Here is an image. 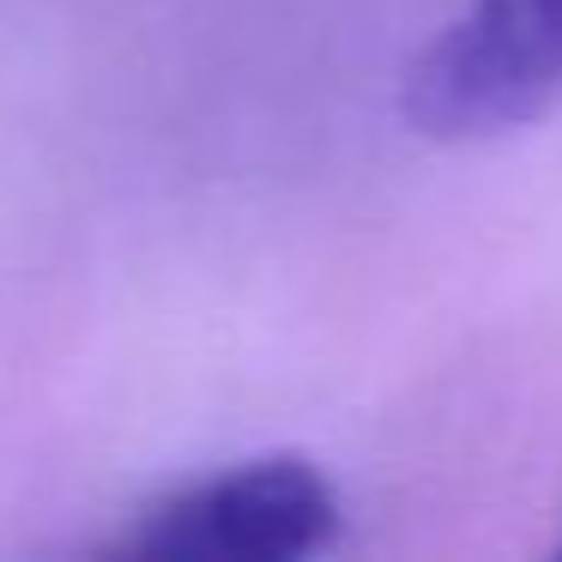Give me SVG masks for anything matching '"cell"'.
Wrapping results in <instances>:
<instances>
[{"label":"cell","instance_id":"1","mask_svg":"<svg viewBox=\"0 0 562 562\" xmlns=\"http://www.w3.org/2000/svg\"><path fill=\"white\" fill-rule=\"evenodd\" d=\"M562 103V0H465L405 74V122L477 146Z\"/></svg>","mask_w":562,"mask_h":562},{"label":"cell","instance_id":"2","mask_svg":"<svg viewBox=\"0 0 562 562\" xmlns=\"http://www.w3.org/2000/svg\"><path fill=\"white\" fill-rule=\"evenodd\" d=\"M339 490L296 453L218 465L170 496L146 502L122 526L115 557L146 562H296L333 544Z\"/></svg>","mask_w":562,"mask_h":562}]
</instances>
